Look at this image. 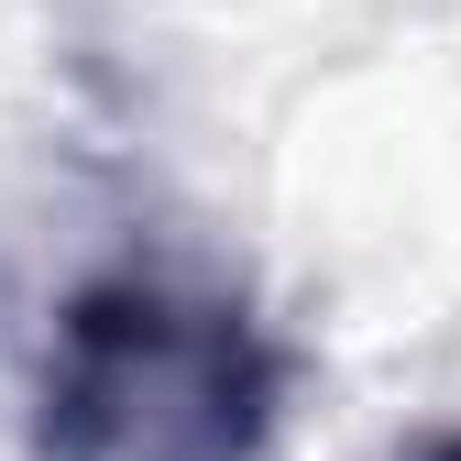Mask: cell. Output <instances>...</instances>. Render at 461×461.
Instances as JSON below:
<instances>
[{
	"label": "cell",
	"mask_w": 461,
	"mask_h": 461,
	"mask_svg": "<svg viewBox=\"0 0 461 461\" xmlns=\"http://www.w3.org/2000/svg\"><path fill=\"white\" fill-rule=\"evenodd\" d=\"M285 352L242 297L176 275H99L33 374V461H264Z\"/></svg>",
	"instance_id": "6da1fadb"
},
{
	"label": "cell",
	"mask_w": 461,
	"mask_h": 461,
	"mask_svg": "<svg viewBox=\"0 0 461 461\" xmlns=\"http://www.w3.org/2000/svg\"><path fill=\"white\" fill-rule=\"evenodd\" d=\"M407 461H461V429H429V439H418Z\"/></svg>",
	"instance_id": "7a4b0ae2"
}]
</instances>
